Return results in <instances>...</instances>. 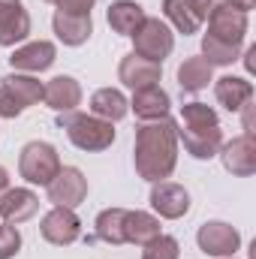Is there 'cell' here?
Returning <instances> with one entry per match:
<instances>
[{
    "mask_svg": "<svg viewBox=\"0 0 256 259\" xmlns=\"http://www.w3.org/2000/svg\"><path fill=\"white\" fill-rule=\"evenodd\" d=\"M133 151H136L133 160H136L139 178H145L151 184L166 181L178 163V124L172 118L145 121L142 127H136V148Z\"/></svg>",
    "mask_w": 256,
    "mask_h": 259,
    "instance_id": "1",
    "label": "cell"
},
{
    "mask_svg": "<svg viewBox=\"0 0 256 259\" xmlns=\"http://www.w3.org/2000/svg\"><path fill=\"white\" fill-rule=\"evenodd\" d=\"M58 127L66 130L69 142L81 151H106L115 142V130L109 121L97 118V115H84V112H66L58 118Z\"/></svg>",
    "mask_w": 256,
    "mask_h": 259,
    "instance_id": "2",
    "label": "cell"
},
{
    "mask_svg": "<svg viewBox=\"0 0 256 259\" xmlns=\"http://www.w3.org/2000/svg\"><path fill=\"white\" fill-rule=\"evenodd\" d=\"M18 172L27 184H39V187H49V181L61 172V157L55 151V145L49 142H27L21 148V157H18Z\"/></svg>",
    "mask_w": 256,
    "mask_h": 259,
    "instance_id": "3",
    "label": "cell"
},
{
    "mask_svg": "<svg viewBox=\"0 0 256 259\" xmlns=\"http://www.w3.org/2000/svg\"><path fill=\"white\" fill-rule=\"evenodd\" d=\"M175 49V33L160 18H145L142 27L133 33V55L148 58L154 64H163Z\"/></svg>",
    "mask_w": 256,
    "mask_h": 259,
    "instance_id": "4",
    "label": "cell"
},
{
    "mask_svg": "<svg viewBox=\"0 0 256 259\" xmlns=\"http://www.w3.org/2000/svg\"><path fill=\"white\" fill-rule=\"evenodd\" d=\"M220 0H163V15L172 21V27L184 36L199 33L202 21L211 15V9Z\"/></svg>",
    "mask_w": 256,
    "mask_h": 259,
    "instance_id": "5",
    "label": "cell"
},
{
    "mask_svg": "<svg viewBox=\"0 0 256 259\" xmlns=\"http://www.w3.org/2000/svg\"><path fill=\"white\" fill-rule=\"evenodd\" d=\"M196 244L205 256H235V250L241 247V235L235 226L223 223V220H208L199 226L196 232Z\"/></svg>",
    "mask_w": 256,
    "mask_h": 259,
    "instance_id": "6",
    "label": "cell"
},
{
    "mask_svg": "<svg viewBox=\"0 0 256 259\" xmlns=\"http://www.w3.org/2000/svg\"><path fill=\"white\" fill-rule=\"evenodd\" d=\"M49 202L55 208H78L88 196V178L75 166H61V172L49 181Z\"/></svg>",
    "mask_w": 256,
    "mask_h": 259,
    "instance_id": "7",
    "label": "cell"
},
{
    "mask_svg": "<svg viewBox=\"0 0 256 259\" xmlns=\"http://www.w3.org/2000/svg\"><path fill=\"white\" fill-rule=\"evenodd\" d=\"M208 21V36L220 39V42H229V46H241L244 42V33H247V12H238L232 6H226L223 0L211 9V15L205 18Z\"/></svg>",
    "mask_w": 256,
    "mask_h": 259,
    "instance_id": "8",
    "label": "cell"
},
{
    "mask_svg": "<svg viewBox=\"0 0 256 259\" xmlns=\"http://www.w3.org/2000/svg\"><path fill=\"white\" fill-rule=\"evenodd\" d=\"M217 154L223 157L226 172H232L238 178H250L256 172V139L250 133H241L232 142H223Z\"/></svg>",
    "mask_w": 256,
    "mask_h": 259,
    "instance_id": "9",
    "label": "cell"
},
{
    "mask_svg": "<svg viewBox=\"0 0 256 259\" xmlns=\"http://www.w3.org/2000/svg\"><path fill=\"white\" fill-rule=\"evenodd\" d=\"M39 232L49 244H58V247H66L72 241L81 238V220L75 217L72 208H52L42 223H39Z\"/></svg>",
    "mask_w": 256,
    "mask_h": 259,
    "instance_id": "10",
    "label": "cell"
},
{
    "mask_svg": "<svg viewBox=\"0 0 256 259\" xmlns=\"http://www.w3.org/2000/svg\"><path fill=\"white\" fill-rule=\"evenodd\" d=\"M58 49L49 39H36V42H24L9 55V66L12 72H46L55 64Z\"/></svg>",
    "mask_w": 256,
    "mask_h": 259,
    "instance_id": "11",
    "label": "cell"
},
{
    "mask_svg": "<svg viewBox=\"0 0 256 259\" xmlns=\"http://www.w3.org/2000/svg\"><path fill=\"white\" fill-rule=\"evenodd\" d=\"M178 139L184 142V151L196 157V160H211L217 157L220 145H223V130L220 124H211V127H178Z\"/></svg>",
    "mask_w": 256,
    "mask_h": 259,
    "instance_id": "12",
    "label": "cell"
},
{
    "mask_svg": "<svg viewBox=\"0 0 256 259\" xmlns=\"http://www.w3.org/2000/svg\"><path fill=\"white\" fill-rule=\"evenodd\" d=\"M151 208L166 217V220H178L190 211V193L181 187V184H172V181H157L151 187Z\"/></svg>",
    "mask_w": 256,
    "mask_h": 259,
    "instance_id": "13",
    "label": "cell"
},
{
    "mask_svg": "<svg viewBox=\"0 0 256 259\" xmlns=\"http://www.w3.org/2000/svg\"><path fill=\"white\" fill-rule=\"evenodd\" d=\"M30 36V15L21 0H0V46H15Z\"/></svg>",
    "mask_w": 256,
    "mask_h": 259,
    "instance_id": "14",
    "label": "cell"
},
{
    "mask_svg": "<svg viewBox=\"0 0 256 259\" xmlns=\"http://www.w3.org/2000/svg\"><path fill=\"white\" fill-rule=\"evenodd\" d=\"M130 109L136 112L139 121H160V118H169L172 100H169V94H166L160 84H148V88L133 91Z\"/></svg>",
    "mask_w": 256,
    "mask_h": 259,
    "instance_id": "15",
    "label": "cell"
},
{
    "mask_svg": "<svg viewBox=\"0 0 256 259\" xmlns=\"http://www.w3.org/2000/svg\"><path fill=\"white\" fill-rule=\"evenodd\" d=\"M36 208H39V199L27 187H12V190H3V196H0V217H3V223L18 226V223L30 220L36 214Z\"/></svg>",
    "mask_w": 256,
    "mask_h": 259,
    "instance_id": "16",
    "label": "cell"
},
{
    "mask_svg": "<svg viewBox=\"0 0 256 259\" xmlns=\"http://www.w3.org/2000/svg\"><path fill=\"white\" fill-rule=\"evenodd\" d=\"M42 100H46V106L55 109L58 115L75 112V106L81 103V84H78L72 75H55V78L46 84Z\"/></svg>",
    "mask_w": 256,
    "mask_h": 259,
    "instance_id": "17",
    "label": "cell"
},
{
    "mask_svg": "<svg viewBox=\"0 0 256 259\" xmlns=\"http://www.w3.org/2000/svg\"><path fill=\"white\" fill-rule=\"evenodd\" d=\"M160 75H163V66L148 61V58H139V55H127L118 66L121 84H127L133 91L148 88V84H160Z\"/></svg>",
    "mask_w": 256,
    "mask_h": 259,
    "instance_id": "18",
    "label": "cell"
},
{
    "mask_svg": "<svg viewBox=\"0 0 256 259\" xmlns=\"http://www.w3.org/2000/svg\"><path fill=\"white\" fill-rule=\"evenodd\" d=\"M214 97L226 112H238L244 103L253 100V84L241 75H223L214 81Z\"/></svg>",
    "mask_w": 256,
    "mask_h": 259,
    "instance_id": "19",
    "label": "cell"
},
{
    "mask_svg": "<svg viewBox=\"0 0 256 259\" xmlns=\"http://www.w3.org/2000/svg\"><path fill=\"white\" fill-rule=\"evenodd\" d=\"M52 27H55L58 39H61L64 46H81V42H88L91 33H94L91 15H72V12H55Z\"/></svg>",
    "mask_w": 256,
    "mask_h": 259,
    "instance_id": "20",
    "label": "cell"
},
{
    "mask_svg": "<svg viewBox=\"0 0 256 259\" xmlns=\"http://www.w3.org/2000/svg\"><path fill=\"white\" fill-rule=\"evenodd\" d=\"M109 27L115 30V33H121V36H133L139 27H142V21L148 18L145 15V9L136 3V0H115L112 6H109Z\"/></svg>",
    "mask_w": 256,
    "mask_h": 259,
    "instance_id": "21",
    "label": "cell"
},
{
    "mask_svg": "<svg viewBox=\"0 0 256 259\" xmlns=\"http://www.w3.org/2000/svg\"><path fill=\"white\" fill-rule=\"evenodd\" d=\"M127 112H130V103L118 88H100V91H94V97H91V115H97V118L115 124V121H121Z\"/></svg>",
    "mask_w": 256,
    "mask_h": 259,
    "instance_id": "22",
    "label": "cell"
},
{
    "mask_svg": "<svg viewBox=\"0 0 256 259\" xmlns=\"http://www.w3.org/2000/svg\"><path fill=\"white\" fill-rule=\"evenodd\" d=\"M160 235V220L148 211H127L124 217V244H148Z\"/></svg>",
    "mask_w": 256,
    "mask_h": 259,
    "instance_id": "23",
    "label": "cell"
},
{
    "mask_svg": "<svg viewBox=\"0 0 256 259\" xmlns=\"http://www.w3.org/2000/svg\"><path fill=\"white\" fill-rule=\"evenodd\" d=\"M208 81H214V66L208 64L202 55L187 58L184 64L178 66V84H181V91H187V94H199V91L208 88Z\"/></svg>",
    "mask_w": 256,
    "mask_h": 259,
    "instance_id": "24",
    "label": "cell"
},
{
    "mask_svg": "<svg viewBox=\"0 0 256 259\" xmlns=\"http://www.w3.org/2000/svg\"><path fill=\"white\" fill-rule=\"evenodd\" d=\"M0 84L24 106V109H30V106H36L39 100H42V91H46V84L39 81V78H33V75H27V72H12V75H6V78H0Z\"/></svg>",
    "mask_w": 256,
    "mask_h": 259,
    "instance_id": "25",
    "label": "cell"
},
{
    "mask_svg": "<svg viewBox=\"0 0 256 259\" xmlns=\"http://www.w3.org/2000/svg\"><path fill=\"white\" fill-rule=\"evenodd\" d=\"M124 217L127 208H106L97 217V238L106 244H124Z\"/></svg>",
    "mask_w": 256,
    "mask_h": 259,
    "instance_id": "26",
    "label": "cell"
},
{
    "mask_svg": "<svg viewBox=\"0 0 256 259\" xmlns=\"http://www.w3.org/2000/svg\"><path fill=\"white\" fill-rule=\"evenodd\" d=\"M241 55V46H229V42H220L214 36H202V58L208 61L211 66H229L238 61Z\"/></svg>",
    "mask_w": 256,
    "mask_h": 259,
    "instance_id": "27",
    "label": "cell"
},
{
    "mask_svg": "<svg viewBox=\"0 0 256 259\" xmlns=\"http://www.w3.org/2000/svg\"><path fill=\"white\" fill-rule=\"evenodd\" d=\"M181 256V244H178V238H172V235H157V238H151L148 244H142V259H178Z\"/></svg>",
    "mask_w": 256,
    "mask_h": 259,
    "instance_id": "28",
    "label": "cell"
},
{
    "mask_svg": "<svg viewBox=\"0 0 256 259\" xmlns=\"http://www.w3.org/2000/svg\"><path fill=\"white\" fill-rule=\"evenodd\" d=\"M181 124L184 127H211V124H220L217 121V112L205 103H184L181 106Z\"/></svg>",
    "mask_w": 256,
    "mask_h": 259,
    "instance_id": "29",
    "label": "cell"
},
{
    "mask_svg": "<svg viewBox=\"0 0 256 259\" xmlns=\"http://www.w3.org/2000/svg\"><path fill=\"white\" fill-rule=\"evenodd\" d=\"M18 250H21V232L12 223H3L0 226V259H12Z\"/></svg>",
    "mask_w": 256,
    "mask_h": 259,
    "instance_id": "30",
    "label": "cell"
},
{
    "mask_svg": "<svg viewBox=\"0 0 256 259\" xmlns=\"http://www.w3.org/2000/svg\"><path fill=\"white\" fill-rule=\"evenodd\" d=\"M21 112H24V106H21L9 91L0 84V118H18Z\"/></svg>",
    "mask_w": 256,
    "mask_h": 259,
    "instance_id": "31",
    "label": "cell"
},
{
    "mask_svg": "<svg viewBox=\"0 0 256 259\" xmlns=\"http://www.w3.org/2000/svg\"><path fill=\"white\" fill-rule=\"evenodd\" d=\"M97 0H55L58 12H72V15H91Z\"/></svg>",
    "mask_w": 256,
    "mask_h": 259,
    "instance_id": "32",
    "label": "cell"
},
{
    "mask_svg": "<svg viewBox=\"0 0 256 259\" xmlns=\"http://www.w3.org/2000/svg\"><path fill=\"white\" fill-rule=\"evenodd\" d=\"M238 112H241V124H244V133H250V136H253V130H256V106H253V100H250V103H244Z\"/></svg>",
    "mask_w": 256,
    "mask_h": 259,
    "instance_id": "33",
    "label": "cell"
},
{
    "mask_svg": "<svg viewBox=\"0 0 256 259\" xmlns=\"http://www.w3.org/2000/svg\"><path fill=\"white\" fill-rule=\"evenodd\" d=\"M226 6H232V9H238V12H250L256 6V0H223Z\"/></svg>",
    "mask_w": 256,
    "mask_h": 259,
    "instance_id": "34",
    "label": "cell"
},
{
    "mask_svg": "<svg viewBox=\"0 0 256 259\" xmlns=\"http://www.w3.org/2000/svg\"><path fill=\"white\" fill-rule=\"evenodd\" d=\"M6 184H9V175H6V169H3V166H0V193H3V190H6Z\"/></svg>",
    "mask_w": 256,
    "mask_h": 259,
    "instance_id": "35",
    "label": "cell"
},
{
    "mask_svg": "<svg viewBox=\"0 0 256 259\" xmlns=\"http://www.w3.org/2000/svg\"><path fill=\"white\" fill-rule=\"evenodd\" d=\"M46 3H55V0H46Z\"/></svg>",
    "mask_w": 256,
    "mask_h": 259,
    "instance_id": "36",
    "label": "cell"
},
{
    "mask_svg": "<svg viewBox=\"0 0 256 259\" xmlns=\"http://www.w3.org/2000/svg\"><path fill=\"white\" fill-rule=\"evenodd\" d=\"M226 259H235V256H226Z\"/></svg>",
    "mask_w": 256,
    "mask_h": 259,
    "instance_id": "37",
    "label": "cell"
}]
</instances>
